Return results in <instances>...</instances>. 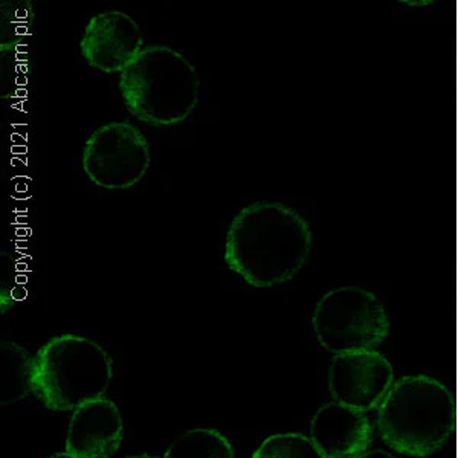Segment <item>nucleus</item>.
Wrapping results in <instances>:
<instances>
[{
    "label": "nucleus",
    "mask_w": 458,
    "mask_h": 458,
    "mask_svg": "<svg viewBox=\"0 0 458 458\" xmlns=\"http://www.w3.org/2000/svg\"><path fill=\"white\" fill-rule=\"evenodd\" d=\"M142 43L140 25L123 11L110 10L88 21L80 49L89 66L121 73L141 54Z\"/></svg>",
    "instance_id": "nucleus-8"
},
{
    "label": "nucleus",
    "mask_w": 458,
    "mask_h": 458,
    "mask_svg": "<svg viewBox=\"0 0 458 458\" xmlns=\"http://www.w3.org/2000/svg\"><path fill=\"white\" fill-rule=\"evenodd\" d=\"M114 376L105 347L79 335L47 341L34 356L32 386L53 411H75L105 396Z\"/></svg>",
    "instance_id": "nucleus-4"
},
{
    "label": "nucleus",
    "mask_w": 458,
    "mask_h": 458,
    "mask_svg": "<svg viewBox=\"0 0 458 458\" xmlns=\"http://www.w3.org/2000/svg\"><path fill=\"white\" fill-rule=\"evenodd\" d=\"M250 458H326L312 438L298 432L266 438Z\"/></svg>",
    "instance_id": "nucleus-14"
},
{
    "label": "nucleus",
    "mask_w": 458,
    "mask_h": 458,
    "mask_svg": "<svg viewBox=\"0 0 458 458\" xmlns=\"http://www.w3.org/2000/svg\"><path fill=\"white\" fill-rule=\"evenodd\" d=\"M358 458H396L394 455H391V454L386 453V451H382V449H369L367 453L362 454L360 457Z\"/></svg>",
    "instance_id": "nucleus-15"
},
{
    "label": "nucleus",
    "mask_w": 458,
    "mask_h": 458,
    "mask_svg": "<svg viewBox=\"0 0 458 458\" xmlns=\"http://www.w3.org/2000/svg\"><path fill=\"white\" fill-rule=\"evenodd\" d=\"M0 19V49L2 53L14 49L30 34L34 8L28 0L2 2Z\"/></svg>",
    "instance_id": "nucleus-13"
},
{
    "label": "nucleus",
    "mask_w": 458,
    "mask_h": 458,
    "mask_svg": "<svg viewBox=\"0 0 458 458\" xmlns=\"http://www.w3.org/2000/svg\"><path fill=\"white\" fill-rule=\"evenodd\" d=\"M455 428V402L442 382L406 376L377 408L380 438L399 454L422 458L442 448Z\"/></svg>",
    "instance_id": "nucleus-3"
},
{
    "label": "nucleus",
    "mask_w": 458,
    "mask_h": 458,
    "mask_svg": "<svg viewBox=\"0 0 458 458\" xmlns=\"http://www.w3.org/2000/svg\"><path fill=\"white\" fill-rule=\"evenodd\" d=\"M118 406L101 397L75 410L69 423L66 453L80 458H110L123 442Z\"/></svg>",
    "instance_id": "nucleus-10"
},
{
    "label": "nucleus",
    "mask_w": 458,
    "mask_h": 458,
    "mask_svg": "<svg viewBox=\"0 0 458 458\" xmlns=\"http://www.w3.org/2000/svg\"><path fill=\"white\" fill-rule=\"evenodd\" d=\"M375 428L365 412L328 402L310 420V438L326 458H358L373 442Z\"/></svg>",
    "instance_id": "nucleus-9"
},
{
    "label": "nucleus",
    "mask_w": 458,
    "mask_h": 458,
    "mask_svg": "<svg viewBox=\"0 0 458 458\" xmlns=\"http://www.w3.org/2000/svg\"><path fill=\"white\" fill-rule=\"evenodd\" d=\"M127 458H159V457H153V455H133V457H127Z\"/></svg>",
    "instance_id": "nucleus-17"
},
{
    "label": "nucleus",
    "mask_w": 458,
    "mask_h": 458,
    "mask_svg": "<svg viewBox=\"0 0 458 458\" xmlns=\"http://www.w3.org/2000/svg\"><path fill=\"white\" fill-rule=\"evenodd\" d=\"M125 107L136 120L153 127L181 124L193 114L200 98V79L182 53L153 45L121 72Z\"/></svg>",
    "instance_id": "nucleus-2"
},
{
    "label": "nucleus",
    "mask_w": 458,
    "mask_h": 458,
    "mask_svg": "<svg viewBox=\"0 0 458 458\" xmlns=\"http://www.w3.org/2000/svg\"><path fill=\"white\" fill-rule=\"evenodd\" d=\"M313 330L324 349L335 354L375 350L390 323L382 302L360 287H339L318 301Z\"/></svg>",
    "instance_id": "nucleus-5"
},
{
    "label": "nucleus",
    "mask_w": 458,
    "mask_h": 458,
    "mask_svg": "<svg viewBox=\"0 0 458 458\" xmlns=\"http://www.w3.org/2000/svg\"><path fill=\"white\" fill-rule=\"evenodd\" d=\"M312 231L302 216L280 202L250 203L229 225L224 260L254 287L289 282L306 265Z\"/></svg>",
    "instance_id": "nucleus-1"
},
{
    "label": "nucleus",
    "mask_w": 458,
    "mask_h": 458,
    "mask_svg": "<svg viewBox=\"0 0 458 458\" xmlns=\"http://www.w3.org/2000/svg\"><path fill=\"white\" fill-rule=\"evenodd\" d=\"M150 144L135 125L120 121L101 125L83 148V170L90 182L105 190H129L150 167Z\"/></svg>",
    "instance_id": "nucleus-6"
},
{
    "label": "nucleus",
    "mask_w": 458,
    "mask_h": 458,
    "mask_svg": "<svg viewBox=\"0 0 458 458\" xmlns=\"http://www.w3.org/2000/svg\"><path fill=\"white\" fill-rule=\"evenodd\" d=\"M49 458H80L77 457V455H73V454L69 453H60V454H54V455H51Z\"/></svg>",
    "instance_id": "nucleus-16"
},
{
    "label": "nucleus",
    "mask_w": 458,
    "mask_h": 458,
    "mask_svg": "<svg viewBox=\"0 0 458 458\" xmlns=\"http://www.w3.org/2000/svg\"><path fill=\"white\" fill-rule=\"evenodd\" d=\"M393 384V367L375 350L335 354L328 369V390L335 402L362 412L377 410Z\"/></svg>",
    "instance_id": "nucleus-7"
},
{
    "label": "nucleus",
    "mask_w": 458,
    "mask_h": 458,
    "mask_svg": "<svg viewBox=\"0 0 458 458\" xmlns=\"http://www.w3.org/2000/svg\"><path fill=\"white\" fill-rule=\"evenodd\" d=\"M34 358L14 343L0 345V405H11L34 393Z\"/></svg>",
    "instance_id": "nucleus-11"
},
{
    "label": "nucleus",
    "mask_w": 458,
    "mask_h": 458,
    "mask_svg": "<svg viewBox=\"0 0 458 458\" xmlns=\"http://www.w3.org/2000/svg\"><path fill=\"white\" fill-rule=\"evenodd\" d=\"M164 458H234V449L219 431L198 428L179 436Z\"/></svg>",
    "instance_id": "nucleus-12"
}]
</instances>
